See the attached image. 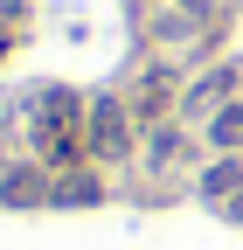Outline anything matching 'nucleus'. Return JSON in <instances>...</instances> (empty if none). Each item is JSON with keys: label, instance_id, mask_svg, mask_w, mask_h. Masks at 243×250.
I'll use <instances>...</instances> for the list:
<instances>
[{"label": "nucleus", "instance_id": "3", "mask_svg": "<svg viewBox=\"0 0 243 250\" xmlns=\"http://www.w3.org/2000/svg\"><path fill=\"white\" fill-rule=\"evenodd\" d=\"M0 202H14V208H28V202H56V188H49L35 167H14L7 181H0Z\"/></svg>", "mask_w": 243, "mask_h": 250}, {"label": "nucleus", "instance_id": "7", "mask_svg": "<svg viewBox=\"0 0 243 250\" xmlns=\"http://www.w3.org/2000/svg\"><path fill=\"white\" fill-rule=\"evenodd\" d=\"M236 223H243V202H236Z\"/></svg>", "mask_w": 243, "mask_h": 250}, {"label": "nucleus", "instance_id": "6", "mask_svg": "<svg viewBox=\"0 0 243 250\" xmlns=\"http://www.w3.org/2000/svg\"><path fill=\"white\" fill-rule=\"evenodd\" d=\"M56 202H98V181H90V174H70L63 188H56Z\"/></svg>", "mask_w": 243, "mask_h": 250}, {"label": "nucleus", "instance_id": "4", "mask_svg": "<svg viewBox=\"0 0 243 250\" xmlns=\"http://www.w3.org/2000/svg\"><path fill=\"white\" fill-rule=\"evenodd\" d=\"M236 188H243V167H236V160H216V167L202 174V195H208V202H229Z\"/></svg>", "mask_w": 243, "mask_h": 250}, {"label": "nucleus", "instance_id": "1", "mask_svg": "<svg viewBox=\"0 0 243 250\" xmlns=\"http://www.w3.org/2000/svg\"><path fill=\"white\" fill-rule=\"evenodd\" d=\"M35 132H42V160L49 167H70L77 160V98L70 90H49L42 98V125Z\"/></svg>", "mask_w": 243, "mask_h": 250}, {"label": "nucleus", "instance_id": "5", "mask_svg": "<svg viewBox=\"0 0 243 250\" xmlns=\"http://www.w3.org/2000/svg\"><path fill=\"white\" fill-rule=\"evenodd\" d=\"M208 139H216V146H229V153H236V146H243V104H223L216 118H208Z\"/></svg>", "mask_w": 243, "mask_h": 250}, {"label": "nucleus", "instance_id": "2", "mask_svg": "<svg viewBox=\"0 0 243 250\" xmlns=\"http://www.w3.org/2000/svg\"><path fill=\"white\" fill-rule=\"evenodd\" d=\"M132 146V118H125V104H98L90 111V153H98V160H118V153Z\"/></svg>", "mask_w": 243, "mask_h": 250}]
</instances>
